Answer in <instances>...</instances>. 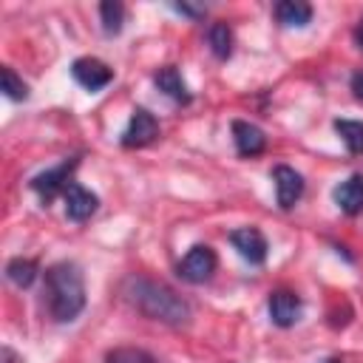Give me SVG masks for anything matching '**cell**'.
<instances>
[{
	"label": "cell",
	"instance_id": "6da1fadb",
	"mask_svg": "<svg viewBox=\"0 0 363 363\" xmlns=\"http://www.w3.org/2000/svg\"><path fill=\"white\" fill-rule=\"evenodd\" d=\"M122 298L139 315H145L150 320H159L164 326H187L190 318H193L190 303L176 289H170L162 281L145 278V275H130L122 284Z\"/></svg>",
	"mask_w": 363,
	"mask_h": 363
},
{
	"label": "cell",
	"instance_id": "7a4b0ae2",
	"mask_svg": "<svg viewBox=\"0 0 363 363\" xmlns=\"http://www.w3.org/2000/svg\"><path fill=\"white\" fill-rule=\"evenodd\" d=\"M45 306L60 323L74 320L85 309V278L77 264L60 261L45 269Z\"/></svg>",
	"mask_w": 363,
	"mask_h": 363
},
{
	"label": "cell",
	"instance_id": "3957f363",
	"mask_svg": "<svg viewBox=\"0 0 363 363\" xmlns=\"http://www.w3.org/2000/svg\"><path fill=\"white\" fill-rule=\"evenodd\" d=\"M218 267V258L213 252V247L207 244H196L187 250V255L179 261V278L187 281V284H204L213 278Z\"/></svg>",
	"mask_w": 363,
	"mask_h": 363
},
{
	"label": "cell",
	"instance_id": "277c9868",
	"mask_svg": "<svg viewBox=\"0 0 363 363\" xmlns=\"http://www.w3.org/2000/svg\"><path fill=\"white\" fill-rule=\"evenodd\" d=\"M156 136H159L156 116L150 111H145V108H136L133 116H130V122H128V128H125V133H122V145L125 147H145Z\"/></svg>",
	"mask_w": 363,
	"mask_h": 363
},
{
	"label": "cell",
	"instance_id": "5b68a950",
	"mask_svg": "<svg viewBox=\"0 0 363 363\" xmlns=\"http://www.w3.org/2000/svg\"><path fill=\"white\" fill-rule=\"evenodd\" d=\"M272 182H275V199H278L281 210H289L303 196V179L289 164H275L272 167Z\"/></svg>",
	"mask_w": 363,
	"mask_h": 363
},
{
	"label": "cell",
	"instance_id": "8992f818",
	"mask_svg": "<svg viewBox=\"0 0 363 363\" xmlns=\"http://www.w3.org/2000/svg\"><path fill=\"white\" fill-rule=\"evenodd\" d=\"M230 244L238 250V255L250 264H264L267 261V238L258 227H238L230 233Z\"/></svg>",
	"mask_w": 363,
	"mask_h": 363
},
{
	"label": "cell",
	"instance_id": "52a82bcc",
	"mask_svg": "<svg viewBox=\"0 0 363 363\" xmlns=\"http://www.w3.org/2000/svg\"><path fill=\"white\" fill-rule=\"evenodd\" d=\"M71 77H74L82 88L99 91V88H105V85L113 79V71H111L102 60H96V57H79V60H74V65H71Z\"/></svg>",
	"mask_w": 363,
	"mask_h": 363
},
{
	"label": "cell",
	"instance_id": "ba28073f",
	"mask_svg": "<svg viewBox=\"0 0 363 363\" xmlns=\"http://www.w3.org/2000/svg\"><path fill=\"white\" fill-rule=\"evenodd\" d=\"M62 199H65V216H68L71 221H85V218H91V216L96 213V207H99L96 193L85 190L79 182H68V187L62 190Z\"/></svg>",
	"mask_w": 363,
	"mask_h": 363
},
{
	"label": "cell",
	"instance_id": "9c48e42d",
	"mask_svg": "<svg viewBox=\"0 0 363 363\" xmlns=\"http://www.w3.org/2000/svg\"><path fill=\"white\" fill-rule=\"evenodd\" d=\"M267 309H269V318L275 326L281 329H289L295 326V320L301 318V298L289 289H275L267 301Z\"/></svg>",
	"mask_w": 363,
	"mask_h": 363
},
{
	"label": "cell",
	"instance_id": "30bf717a",
	"mask_svg": "<svg viewBox=\"0 0 363 363\" xmlns=\"http://www.w3.org/2000/svg\"><path fill=\"white\" fill-rule=\"evenodd\" d=\"M77 167V159H71V162H62L60 167H54V170H45V173H40V176H34L31 179V187L45 199V201H51L57 193H62L65 187H68V176H71V170Z\"/></svg>",
	"mask_w": 363,
	"mask_h": 363
},
{
	"label": "cell",
	"instance_id": "8fae6325",
	"mask_svg": "<svg viewBox=\"0 0 363 363\" xmlns=\"http://www.w3.org/2000/svg\"><path fill=\"white\" fill-rule=\"evenodd\" d=\"M233 142H235V150L241 156H258L267 147L264 130L255 128L252 122H244V119H235L233 122Z\"/></svg>",
	"mask_w": 363,
	"mask_h": 363
},
{
	"label": "cell",
	"instance_id": "7c38bea8",
	"mask_svg": "<svg viewBox=\"0 0 363 363\" xmlns=\"http://www.w3.org/2000/svg\"><path fill=\"white\" fill-rule=\"evenodd\" d=\"M335 204L346 213V216H357L363 213V176L352 173L346 182H340L335 187Z\"/></svg>",
	"mask_w": 363,
	"mask_h": 363
},
{
	"label": "cell",
	"instance_id": "4fadbf2b",
	"mask_svg": "<svg viewBox=\"0 0 363 363\" xmlns=\"http://www.w3.org/2000/svg\"><path fill=\"white\" fill-rule=\"evenodd\" d=\"M153 82H156V88H159L164 96H170L173 102H190V91H187V82L182 79V74H179L173 65H164V68H159V71L153 74Z\"/></svg>",
	"mask_w": 363,
	"mask_h": 363
},
{
	"label": "cell",
	"instance_id": "5bb4252c",
	"mask_svg": "<svg viewBox=\"0 0 363 363\" xmlns=\"http://www.w3.org/2000/svg\"><path fill=\"white\" fill-rule=\"evenodd\" d=\"M275 20L286 28H301L312 20V6L303 0H281L275 6Z\"/></svg>",
	"mask_w": 363,
	"mask_h": 363
},
{
	"label": "cell",
	"instance_id": "9a60e30c",
	"mask_svg": "<svg viewBox=\"0 0 363 363\" xmlns=\"http://www.w3.org/2000/svg\"><path fill=\"white\" fill-rule=\"evenodd\" d=\"M335 130L343 139V145L349 147V153L363 156V122H357V119H335Z\"/></svg>",
	"mask_w": 363,
	"mask_h": 363
},
{
	"label": "cell",
	"instance_id": "2e32d148",
	"mask_svg": "<svg viewBox=\"0 0 363 363\" xmlns=\"http://www.w3.org/2000/svg\"><path fill=\"white\" fill-rule=\"evenodd\" d=\"M6 278H9L14 286L26 289V286H31L34 278H37V264H34L31 258H11L9 267H6Z\"/></svg>",
	"mask_w": 363,
	"mask_h": 363
},
{
	"label": "cell",
	"instance_id": "e0dca14e",
	"mask_svg": "<svg viewBox=\"0 0 363 363\" xmlns=\"http://www.w3.org/2000/svg\"><path fill=\"white\" fill-rule=\"evenodd\" d=\"M207 43H210V48H213V54L218 60H227L233 54V31H230V26L227 23H213L210 31H207Z\"/></svg>",
	"mask_w": 363,
	"mask_h": 363
},
{
	"label": "cell",
	"instance_id": "ac0fdd59",
	"mask_svg": "<svg viewBox=\"0 0 363 363\" xmlns=\"http://www.w3.org/2000/svg\"><path fill=\"white\" fill-rule=\"evenodd\" d=\"M99 17H102V31H105L108 37H113V34L122 31V23H125V6L116 3V0H105V3L99 6Z\"/></svg>",
	"mask_w": 363,
	"mask_h": 363
},
{
	"label": "cell",
	"instance_id": "d6986e66",
	"mask_svg": "<svg viewBox=\"0 0 363 363\" xmlns=\"http://www.w3.org/2000/svg\"><path fill=\"white\" fill-rule=\"evenodd\" d=\"M0 88H3V94H6L9 99H26V96H28V85H26L9 65L0 68Z\"/></svg>",
	"mask_w": 363,
	"mask_h": 363
},
{
	"label": "cell",
	"instance_id": "ffe728a7",
	"mask_svg": "<svg viewBox=\"0 0 363 363\" xmlns=\"http://www.w3.org/2000/svg\"><path fill=\"white\" fill-rule=\"evenodd\" d=\"M105 363H159L150 352H145V349H133V346H122V349H113L108 357H105Z\"/></svg>",
	"mask_w": 363,
	"mask_h": 363
},
{
	"label": "cell",
	"instance_id": "44dd1931",
	"mask_svg": "<svg viewBox=\"0 0 363 363\" xmlns=\"http://www.w3.org/2000/svg\"><path fill=\"white\" fill-rule=\"evenodd\" d=\"M173 9H176L179 14L193 17V20H199V17H204V14H207V9H204V6H193V3H176Z\"/></svg>",
	"mask_w": 363,
	"mask_h": 363
},
{
	"label": "cell",
	"instance_id": "7402d4cb",
	"mask_svg": "<svg viewBox=\"0 0 363 363\" xmlns=\"http://www.w3.org/2000/svg\"><path fill=\"white\" fill-rule=\"evenodd\" d=\"M349 85H352V91H354V96H357V99H363V68L352 74V82H349Z\"/></svg>",
	"mask_w": 363,
	"mask_h": 363
},
{
	"label": "cell",
	"instance_id": "603a6c76",
	"mask_svg": "<svg viewBox=\"0 0 363 363\" xmlns=\"http://www.w3.org/2000/svg\"><path fill=\"white\" fill-rule=\"evenodd\" d=\"M357 43H360V48H363V20H360V26H357Z\"/></svg>",
	"mask_w": 363,
	"mask_h": 363
},
{
	"label": "cell",
	"instance_id": "cb8c5ba5",
	"mask_svg": "<svg viewBox=\"0 0 363 363\" xmlns=\"http://www.w3.org/2000/svg\"><path fill=\"white\" fill-rule=\"evenodd\" d=\"M326 363H340V360H337V357H332V360H326Z\"/></svg>",
	"mask_w": 363,
	"mask_h": 363
}]
</instances>
